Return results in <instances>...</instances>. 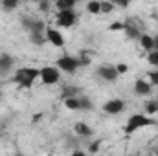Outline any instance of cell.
Wrapping results in <instances>:
<instances>
[{
    "instance_id": "6da1fadb",
    "label": "cell",
    "mask_w": 158,
    "mask_h": 156,
    "mask_svg": "<svg viewBox=\"0 0 158 156\" xmlns=\"http://www.w3.org/2000/svg\"><path fill=\"white\" fill-rule=\"evenodd\" d=\"M37 77H40V70L39 68H30V66H26V68H20V70H17V74L13 76V83L15 84H19L20 88H31V84H33V81Z\"/></svg>"
},
{
    "instance_id": "7a4b0ae2",
    "label": "cell",
    "mask_w": 158,
    "mask_h": 156,
    "mask_svg": "<svg viewBox=\"0 0 158 156\" xmlns=\"http://www.w3.org/2000/svg\"><path fill=\"white\" fill-rule=\"evenodd\" d=\"M151 125H156V121L153 117H147L143 114H132L127 119V125L123 127V132L132 134V132H138L140 129H145V127H151Z\"/></svg>"
},
{
    "instance_id": "3957f363",
    "label": "cell",
    "mask_w": 158,
    "mask_h": 156,
    "mask_svg": "<svg viewBox=\"0 0 158 156\" xmlns=\"http://www.w3.org/2000/svg\"><path fill=\"white\" fill-rule=\"evenodd\" d=\"M61 79V70L57 66H44L40 68V81L44 84H55Z\"/></svg>"
},
{
    "instance_id": "277c9868",
    "label": "cell",
    "mask_w": 158,
    "mask_h": 156,
    "mask_svg": "<svg viewBox=\"0 0 158 156\" xmlns=\"http://www.w3.org/2000/svg\"><path fill=\"white\" fill-rule=\"evenodd\" d=\"M79 66V59L77 57H72V55H63V57H59L57 59V68L59 70H63V72H68V74H72V72H76Z\"/></svg>"
},
{
    "instance_id": "5b68a950",
    "label": "cell",
    "mask_w": 158,
    "mask_h": 156,
    "mask_svg": "<svg viewBox=\"0 0 158 156\" xmlns=\"http://www.w3.org/2000/svg\"><path fill=\"white\" fill-rule=\"evenodd\" d=\"M77 20V15L74 9H68V11H59L57 13V26L59 28H72Z\"/></svg>"
},
{
    "instance_id": "8992f818",
    "label": "cell",
    "mask_w": 158,
    "mask_h": 156,
    "mask_svg": "<svg viewBox=\"0 0 158 156\" xmlns=\"http://www.w3.org/2000/svg\"><path fill=\"white\" fill-rule=\"evenodd\" d=\"M98 76L101 79H105V81H110V83L119 77L116 66H112V64H101V66L98 68Z\"/></svg>"
},
{
    "instance_id": "52a82bcc",
    "label": "cell",
    "mask_w": 158,
    "mask_h": 156,
    "mask_svg": "<svg viewBox=\"0 0 158 156\" xmlns=\"http://www.w3.org/2000/svg\"><path fill=\"white\" fill-rule=\"evenodd\" d=\"M46 40H48L50 44H53L55 48H63V46H64V37L61 35L59 30L48 28V30H46Z\"/></svg>"
},
{
    "instance_id": "ba28073f",
    "label": "cell",
    "mask_w": 158,
    "mask_h": 156,
    "mask_svg": "<svg viewBox=\"0 0 158 156\" xmlns=\"http://www.w3.org/2000/svg\"><path fill=\"white\" fill-rule=\"evenodd\" d=\"M103 110L107 114H119L125 110V103L121 99H109L105 105H103Z\"/></svg>"
},
{
    "instance_id": "9c48e42d",
    "label": "cell",
    "mask_w": 158,
    "mask_h": 156,
    "mask_svg": "<svg viewBox=\"0 0 158 156\" xmlns=\"http://www.w3.org/2000/svg\"><path fill=\"white\" fill-rule=\"evenodd\" d=\"M134 92H136L138 96H149V94L153 92V86H151V83H149V81L138 79V81L134 83Z\"/></svg>"
},
{
    "instance_id": "30bf717a",
    "label": "cell",
    "mask_w": 158,
    "mask_h": 156,
    "mask_svg": "<svg viewBox=\"0 0 158 156\" xmlns=\"http://www.w3.org/2000/svg\"><path fill=\"white\" fill-rule=\"evenodd\" d=\"M123 31L127 33V37H129V39H138V40H140V37L143 35V33H142L136 26H132L131 22H123Z\"/></svg>"
},
{
    "instance_id": "8fae6325",
    "label": "cell",
    "mask_w": 158,
    "mask_h": 156,
    "mask_svg": "<svg viewBox=\"0 0 158 156\" xmlns=\"http://www.w3.org/2000/svg\"><path fill=\"white\" fill-rule=\"evenodd\" d=\"M74 132L77 134V136H83V138H88V136H92V129L86 125V123H83V121H79V123H76L74 125Z\"/></svg>"
},
{
    "instance_id": "7c38bea8",
    "label": "cell",
    "mask_w": 158,
    "mask_h": 156,
    "mask_svg": "<svg viewBox=\"0 0 158 156\" xmlns=\"http://www.w3.org/2000/svg\"><path fill=\"white\" fill-rule=\"evenodd\" d=\"M140 46L145 50V51H153L155 50V37H151V35H147V33H143L142 37H140Z\"/></svg>"
},
{
    "instance_id": "4fadbf2b",
    "label": "cell",
    "mask_w": 158,
    "mask_h": 156,
    "mask_svg": "<svg viewBox=\"0 0 158 156\" xmlns=\"http://www.w3.org/2000/svg\"><path fill=\"white\" fill-rule=\"evenodd\" d=\"M13 66V57L11 55H0V74L9 72Z\"/></svg>"
},
{
    "instance_id": "5bb4252c",
    "label": "cell",
    "mask_w": 158,
    "mask_h": 156,
    "mask_svg": "<svg viewBox=\"0 0 158 156\" xmlns=\"http://www.w3.org/2000/svg\"><path fill=\"white\" fill-rule=\"evenodd\" d=\"M81 96V90L77 86H66L63 88V99H70V97H79Z\"/></svg>"
},
{
    "instance_id": "9a60e30c",
    "label": "cell",
    "mask_w": 158,
    "mask_h": 156,
    "mask_svg": "<svg viewBox=\"0 0 158 156\" xmlns=\"http://www.w3.org/2000/svg\"><path fill=\"white\" fill-rule=\"evenodd\" d=\"M86 11H88L90 15H99V13H101V2H99V0H90V2L86 4Z\"/></svg>"
},
{
    "instance_id": "2e32d148",
    "label": "cell",
    "mask_w": 158,
    "mask_h": 156,
    "mask_svg": "<svg viewBox=\"0 0 158 156\" xmlns=\"http://www.w3.org/2000/svg\"><path fill=\"white\" fill-rule=\"evenodd\" d=\"M55 6H57L59 11H68V9H74L76 2H74V0H57Z\"/></svg>"
},
{
    "instance_id": "e0dca14e",
    "label": "cell",
    "mask_w": 158,
    "mask_h": 156,
    "mask_svg": "<svg viewBox=\"0 0 158 156\" xmlns=\"http://www.w3.org/2000/svg\"><path fill=\"white\" fill-rule=\"evenodd\" d=\"M30 37H31V42H33V44L42 46V44L46 42V31H44V33H35V31H31Z\"/></svg>"
},
{
    "instance_id": "ac0fdd59",
    "label": "cell",
    "mask_w": 158,
    "mask_h": 156,
    "mask_svg": "<svg viewBox=\"0 0 158 156\" xmlns=\"http://www.w3.org/2000/svg\"><path fill=\"white\" fill-rule=\"evenodd\" d=\"M64 107L68 110H79V97H70V99H64Z\"/></svg>"
},
{
    "instance_id": "d6986e66",
    "label": "cell",
    "mask_w": 158,
    "mask_h": 156,
    "mask_svg": "<svg viewBox=\"0 0 158 156\" xmlns=\"http://www.w3.org/2000/svg\"><path fill=\"white\" fill-rule=\"evenodd\" d=\"M79 110H92V103L88 97L79 96Z\"/></svg>"
},
{
    "instance_id": "ffe728a7",
    "label": "cell",
    "mask_w": 158,
    "mask_h": 156,
    "mask_svg": "<svg viewBox=\"0 0 158 156\" xmlns=\"http://www.w3.org/2000/svg\"><path fill=\"white\" fill-rule=\"evenodd\" d=\"M20 22H22V26H24L28 31H31V30H33V24H35V18H33V17H22Z\"/></svg>"
},
{
    "instance_id": "44dd1931",
    "label": "cell",
    "mask_w": 158,
    "mask_h": 156,
    "mask_svg": "<svg viewBox=\"0 0 158 156\" xmlns=\"http://www.w3.org/2000/svg\"><path fill=\"white\" fill-rule=\"evenodd\" d=\"M145 110H147V114H156L158 112V105H156V101H149L147 105H145Z\"/></svg>"
},
{
    "instance_id": "7402d4cb",
    "label": "cell",
    "mask_w": 158,
    "mask_h": 156,
    "mask_svg": "<svg viewBox=\"0 0 158 156\" xmlns=\"http://www.w3.org/2000/svg\"><path fill=\"white\" fill-rule=\"evenodd\" d=\"M112 9H114V2H101V13L109 15Z\"/></svg>"
},
{
    "instance_id": "603a6c76",
    "label": "cell",
    "mask_w": 158,
    "mask_h": 156,
    "mask_svg": "<svg viewBox=\"0 0 158 156\" xmlns=\"http://www.w3.org/2000/svg\"><path fill=\"white\" fill-rule=\"evenodd\" d=\"M147 61H149L153 66H158V50H153V51L147 55Z\"/></svg>"
},
{
    "instance_id": "cb8c5ba5",
    "label": "cell",
    "mask_w": 158,
    "mask_h": 156,
    "mask_svg": "<svg viewBox=\"0 0 158 156\" xmlns=\"http://www.w3.org/2000/svg\"><path fill=\"white\" fill-rule=\"evenodd\" d=\"M17 6H19L17 0H4L2 2V9H15Z\"/></svg>"
},
{
    "instance_id": "d4e9b609",
    "label": "cell",
    "mask_w": 158,
    "mask_h": 156,
    "mask_svg": "<svg viewBox=\"0 0 158 156\" xmlns=\"http://www.w3.org/2000/svg\"><path fill=\"white\" fill-rule=\"evenodd\" d=\"M149 83H151V86H158V72L149 74Z\"/></svg>"
},
{
    "instance_id": "484cf974",
    "label": "cell",
    "mask_w": 158,
    "mask_h": 156,
    "mask_svg": "<svg viewBox=\"0 0 158 156\" xmlns=\"http://www.w3.org/2000/svg\"><path fill=\"white\" fill-rule=\"evenodd\" d=\"M50 7H52V4H50L48 0H42V2H39V9H40V11H44V13H46V11H50Z\"/></svg>"
},
{
    "instance_id": "4316f807",
    "label": "cell",
    "mask_w": 158,
    "mask_h": 156,
    "mask_svg": "<svg viewBox=\"0 0 158 156\" xmlns=\"http://www.w3.org/2000/svg\"><path fill=\"white\" fill-rule=\"evenodd\" d=\"M109 30H110V31H118V30H123V22H114V24H110V26H109Z\"/></svg>"
},
{
    "instance_id": "83f0119b",
    "label": "cell",
    "mask_w": 158,
    "mask_h": 156,
    "mask_svg": "<svg viewBox=\"0 0 158 156\" xmlns=\"http://www.w3.org/2000/svg\"><path fill=\"white\" fill-rule=\"evenodd\" d=\"M116 70H118V74L121 76V74H125V72L129 70V66H127V64H123V63H119V64H116Z\"/></svg>"
},
{
    "instance_id": "f1b7e54d",
    "label": "cell",
    "mask_w": 158,
    "mask_h": 156,
    "mask_svg": "<svg viewBox=\"0 0 158 156\" xmlns=\"http://www.w3.org/2000/svg\"><path fill=\"white\" fill-rule=\"evenodd\" d=\"M99 143H101L99 140H98V142H94V143H90V147H88V149H90V153H92V154L99 151Z\"/></svg>"
},
{
    "instance_id": "f546056e",
    "label": "cell",
    "mask_w": 158,
    "mask_h": 156,
    "mask_svg": "<svg viewBox=\"0 0 158 156\" xmlns=\"http://www.w3.org/2000/svg\"><path fill=\"white\" fill-rule=\"evenodd\" d=\"M70 156H86V154H85L83 151H79V149H77V151H74V153H72Z\"/></svg>"
},
{
    "instance_id": "4dcf8cb0",
    "label": "cell",
    "mask_w": 158,
    "mask_h": 156,
    "mask_svg": "<svg viewBox=\"0 0 158 156\" xmlns=\"http://www.w3.org/2000/svg\"><path fill=\"white\" fill-rule=\"evenodd\" d=\"M114 6H119V7H127V6H129V2H116Z\"/></svg>"
},
{
    "instance_id": "1f68e13d",
    "label": "cell",
    "mask_w": 158,
    "mask_h": 156,
    "mask_svg": "<svg viewBox=\"0 0 158 156\" xmlns=\"http://www.w3.org/2000/svg\"><path fill=\"white\" fill-rule=\"evenodd\" d=\"M40 117H42V114H35V116H33V123H35V121H39Z\"/></svg>"
},
{
    "instance_id": "d6a6232c",
    "label": "cell",
    "mask_w": 158,
    "mask_h": 156,
    "mask_svg": "<svg viewBox=\"0 0 158 156\" xmlns=\"http://www.w3.org/2000/svg\"><path fill=\"white\" fill-rule=\"evenodd\" d=\"M155 50H158V35L155 37Z\"/></svg>"
},
{
    "instance_id": "836d02e7",
    "label": "cell",
    "mask_w": 158,
    "mask_h": 156,
    "mask_svg": "<svg viewBox=\"0 0 158 156\" xmlns=\"http://www.w3.org/2000/svg\"><path fill=\"white\" fill-rule=\"evenodd\" d=\"M155 153H156V156H158V147H156V149H155Z\"/></svg>"
},
{
    "instance_id": "e575fe53",
    "label": "cell",
    "mask_w": 158,
    "mask_h": 156,
    "mask_svg": "<svg viewBox=\"0 0 158 156\" xmlns=\"http://www.w3.org/2000/svg\"><path fill=\"white\" fill-rule=\"evenodd\" d=\"M15 156H24V154H15Z\"/></svg>"
},
{
    "instance_id": "d590c367",
    "label": "cell",
    "mask_w": 158,
    "mask_h": 156,
    "mask_svg": "<svg viewBox=\"0 0 158 156\" xmlns=\"http://www.w3.org/2000/svg\"><path fill=\"white\" fill-rule=\"evenodd\" d=\"M156 105H158V101H156Z\"/></svg>"
}]
</instances>
